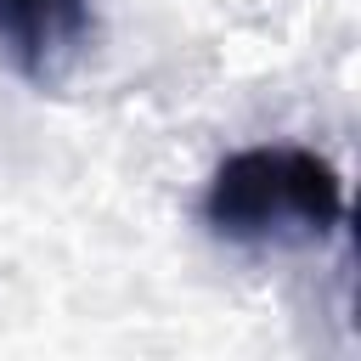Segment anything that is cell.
Wrapping results in <instances>:
<instances>
[{"label": "cell", "instance_id": "6da1fadb", "mask_svg": "<svg viewBox=\"0 0 361 361\" xmlns=\"http://www.w3.org/2000/svg\"><path fill=\"white\" fill-rule=\"evenodd\" d=\"M203 226L226 243H322L344 226V180L310 147H243L209 180Z\"/></svg>", "mask_w": 361, "mask_h": 361}, {"label": "cell", "instance_id": "7a4b0ae2", "mask_svg": "<svg viewBox=\"0 0 361 361\" xmlns=\"http://www.w3.org/2000/svg\"><path fill=\"white\" fill-rule=\"evenodd\" d=\"M90 39H96L90 0H0V62L34 90L68 85Z\"/></svg>", "mask_w": 361, "mask_h": 361}]
</instances>
